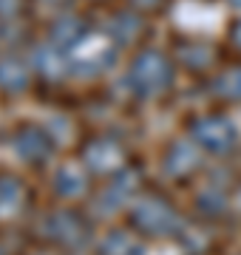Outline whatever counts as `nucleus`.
I'll return each mask as SVG.
<instances>
[{
  "instance_id": "f257e3e1",
  "label": "nucleus",
  "mask_w": 241,
  "mask_h": 255,
  "mask_svg": "<svg viewBox=\"0 0 241 255\" xmlns=\"http://www.w3.org/2000/svg\"><path fill=\"white\" fill-rule=\"evenodd\" d=\"M196 139L207 147H227L233 142V128L222 119H207L202 125H196Z\"/></svg>"
}]
</instances>
